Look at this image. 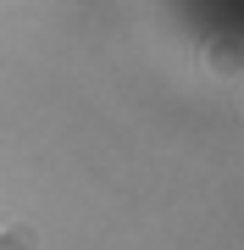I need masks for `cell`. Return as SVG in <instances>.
I'll return each mask as SVG.
<instances>
[{
	"mask_svg": "<svg viewBox=\"0 0 244 250\" xmlns=\"http://www.w3.org/2000/svg\"><path fill=\"white\" fill-rule=\"evenodd\" d=\"M206 72H211V78L244 72V45H206Z\"/></svg>",
	"mask_w": 244,
	"mask_h": 250,
	"instance_id": "obj_1",
	"label": "cell"
},
{
	"mask_svg": "<svg viewBox=\"0 0 244 250\" xmlns=\"http://www.w3.org/2000/svg\"><path fill=\"white\" fill-rule=\"evenodd\" d=\"M0 250H45V239L28 223H0Z\"/></svg>",
	"mask_w": 244,
	"mask_h": 250,
	"instance_id": "obj_2",
	"label": "cell"
}]
</instances>
